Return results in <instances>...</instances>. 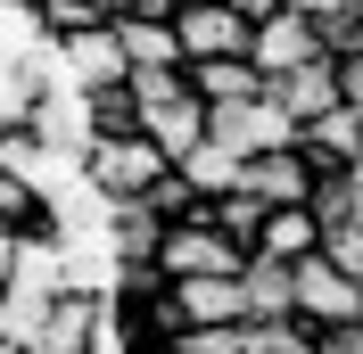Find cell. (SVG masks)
I'll use <instances>...</instances> for the list:
<instances>
[{
	"instance_id": "3957f363",
	"label": "cell",
	"mask_w": 363,
	"mask_h": 354,
	"mask_svg": "<svg viewBox=\"0 0 363 354\" xmlns=\"http://www.w3.org/2000/svg\"><path fill=\"white\" fill-rule=\"evenodd\" d=\"M289 313L306 321V330L339 338V330H363V288L347 280L330 256H306V264L289 272Z\"/></svg>"
},
{
	"instance_id": "44dd1931",
	"label": "cell",
	"mask_w": 363,
	"mask_h": 354,
	"mask_svg": "<svg viewBox=\"0 0 363 354\" xmlns=\"http://www.w3.org/2000/svg\"><path fill=\"white\" fill-rule=\"evenodd\" d=\"M91 99V132L99 140H124V132H140V108H133V83H108V91H83Z\"/></svg>"
},
{
	"instance_id": "9a60e30c",
	"label": "cell",
	"mask_w": 363,
	"mask_h": 354,
	"mask_svg": "<svg viewBox=\"0 0 363 354\" xmlns=\"http://www.w3.org/2000/svg\"><path fill=\"white\" fill-rule=\"evenodd\" d=\"M116 42H124V67H133V74H157V67H182L174 17H124V25H116Z\"/></svg>"
},
{
	"instance_id": "d4e9b609",
	"label": "cell",
	"mask_w": 363,
	"mask_h": 354,
	"mask_svg": "<svg viewBox=\"0 0 363 354\" xmlns=\"http://www.w3.org/2000/svg\"><path fill=\"white\" fill-rule=\"evenodd\" d=\"M165 354H248V321H223V330H174Z\"/></svg>"
},
{
	"instance_id": "f1b7e54d",
	"label": "cell",
	"mask_w": 363,
	"mask_h": 354,
	"mask_svg": "<svg viewBox=\"0 0 363 354\" xmlns=\"http://www.w3.org/2000/svg\"><path fill=\"white\" fill-rule=\"evenodd\" d=\"M330 67H339V108H355V115H363V50L330 58Z\"/></svg>"
},
{
	"instance_id": "836d02e7",
	"label": "cell",
	"mask_w": 363,
	"mask_h": 354,
	"mask_svg": "<svg viewBox=\"0 0 363 354\" xmlns=\"http://www.w3.org/2000/svg\"><path fill=\"white\" fill-rule=\"evenodd\" d=\"M355 181H363V156H355Z\"/></svg>"
},
{
	"instance_id": "5b68a950",
	"label": "cell",
	"mask_w": 363,
	"mask_h": 354,
	"mask_svg": "<svg viewBox=\"0 0 363 354\" xmlns=\"http://www.w3.org/2000/svg\"><path fill=\"white\" fill-rule=\"evenodd\" d=\"M157 272H165V280H206V272L240 280V272H248V256H240L215 222H174V231H165V247H157Z\"/></svg>"
},
{
	"instance_id": "6da1fadb",
	"label": "cell",
	"mask_w": 363,
	"mask_h": 354,
	"mask_svg": "<svg viewBox=\"0 0 363 354\" xmlns=\"http://www.w3.org/2000/svg\"><path fill=\"white\" fill-rule=\"evenodd\" d=\"M165 173H174V165H165V149H157V140H140V132H124V140H91V149H83V181H91V198H99V206H133V198H149Z\"/></svg>"
},
{
	"instance_id": "d6a6232c",
	"label": "cell",
	"mask_w": 363,
	"mask_h": 354,
	"mask_svg": "<svg viewBox=\"0 0 363 354\" xmlns=\"http://www.w3.org/2000/svg\"><path fill=\"white\" fill-rule=\"evenodd\" d=\"M355 231H363V198H355Z\"/></svg>"
},
{
	"instance_id": "5bb4252c",
	"label": "cell",
	"mask_w": 363,
	"mask_h": 354,
	"mask_svg": "<svg viewBox=\"0 0 363 354\" xmlns=\"http://www.w3.org/2000/svg\"><path fill=\"white\" fill-rule=\"evenodd\" d=\"M140 140H157L165 165H182V156L206 140V108H199V91H182L174 108H149V115H140Z\"/></svg>"
},
{
	"instance_id": "1f68e13d",
	"label": "cell",
	"mask_w": 363,
	"mask_h": 354,
	"mask_svg": "<svg viewBox=\"0 0 363 354\" xmlns=\"http://www.w3.org/2000/svg\"><path fill=\"white\" fill-rule=\"evenodd\" d=\"M322 354H363V338H355V330H339V338H322Z\"/></svg>"
},
{
	"instance_id": "9c48e42d",
	"label": "cell",
	"mask_w": 363,
	"mask_h": 354,
	"mask_svg": "<svg viewBox=\"0 0 363 354\" xmlns=\"http://www.w3.org/2000/svg\"><path fill=\"white\" fill-rule=\"evenodd\" d=\"M50 50H58V74H67V91H108V83H133L116 25H99V33H74V42H50Z\"/></svg>"
},
{
	"instance_id": "30bf717a",
	"label": "cell",
	"mask_w": 363,
	"mask_h": 354,
	"mask_svg": "<svg viewBox=\"0 0 363 354\" xmlns=\"http://www.w3.org/2000/svg\"><path fill=\"white\" fill-rule=\"evenodd\" d=\"M256 256L264 264H306V256H322V222L314 206H264V231H256Z\"/></svg>"
},
{
	"instance_id": "4fadbf2b",
	"label": "cell",
	"mask_w": 363,
	"mask_h": 354,
	"mask_svg": "<svg viewBox=\"0 0 363 354\" xmlns=\"http://www.w3.org/2000/svg\"><path fill=\"white\" fill-rule=\"evenodd\" d=\"M264 91L289 108V124H297V132H306L314 115H330V108H339V67H330V58H314V67L281 74V83H264Z\"/></svg>"
},
{
	"instance_id": "4dcf8cb0",
	"label": "cell",
	"mask_w": 363,
	"mask_h": 354,
	"mask_svg": "<svg viewBox=\"0 0 363 354\" xmlns=\"http://www.w3.org/2000/svg\"><path fill=\"white\" fill-rule=\"evenodd\" d=\"M91 8H99L108 25H124V17H149V0H91Z\"/></svg>"
},
{
	"instance_id": "8fae6325",
	"label": "cell",
	"mask_w": 363,
	"mask_h": 354,
	"mask_svg": "<svg viewBox=\"0 0 363 354\" xmlns=\"http://www.w3.org/2000/svg\"><path fill=\"white\" fill-rule=\"evenodd\" d=\"M297 149L314 156V173H355V156H363V115H355V108L314 115V124L297 132Z\"/></svg>"
},
{
	"instance_id": "e0dca14e",
	"label": "cell",
	"mask_w": 363,
	"mask_h": 354,
	"mask_svg": "<svg viewBox=\"0 0 363 354\" xmlns=\"http://www.w3.org/2000/svg\"><path fill=\"white\" fill-rule=\"evenodd\" d=\"M174 173L190 181V190H199V206H206V198H231L248 165H240V156H231V149H215V140H199V149H190V156H182V165H174Z\"/></svg>"
},
{
	"instance_id": "277c9868",
	"label": "cell",
	"mask_w": 363,
	"mask_h": 354,
	"mask_svg": "<svg viewBox=\"0 0 363 354\" xmlns=\"http://www.w3.org/2000/svg\"><path fill=\"white\" fill-rule=\"evenodd\" d=\"M206 140L231 149L240 165H248V156L297 149V124H289V108H281L272 91H256V99H240V108H206Z\"/></svg>"
},
{
	"instance_id": "2e32d148",
	"label": "cell",
	"mask_w": 363,
	"mask_h": 354,
	"mask_svg": "<svg viewBox=\"0 0 363 354\" xmlns=\"http://www.w3.org/2000/svg\"><path fill=\"white\" fill-rule=\"evenodd\" d=\"M182 74H190V91H199V108H240V99L264 91V74H256L248 58H206V67H182Z\"/></svg>"
},
{
	"instance_id": "ffe728a7",
	"label": "cell",
	"mask_w": 363,
	"mask_h": 354,
	"mask_svg": "<svg viewBox=\"0 0 363 354\" xmlns=\"http://www.w3.org/2000/svg\"><path fill=\"white\" fill-rule=\"evenodd\" d=\"M206 222L223 231L240 256H256V231H264V206L248 198V190H231V198H206Z\"/></svg>"
},
{
	"instance_id": "d6986e66",
	"label": "cell",
	"mask_w": 363,
	"mask_h": 354,
	"mask_svg": "<svg viewBox=\"0 0 363 354\" xmlns=\"http://www.w3.org/2000/svg\"><path fill=\"white\" fill-rule=\"evenodd\" d=\"M240 297H248V321H289V264H264V256H248V272H240Z\"/></svg>"
},
{
	"instance_id": "83f0119b",
	"label": "cell",
	"mask_w": 363,
	"mask_h": 354,
	"mask_svg": "<svg viewBox=\"0 0 363 354\" xmlns=\"http://www.w3.org/2000/svg\"><path fill=\"white\" fill-rule=\"evenodd\" d=\"M322 256H330V264L363 288V231H355V222H347V231H322Z\"/></svg>"
},
{
	"instance_id": "52a82bcc",
	"label": "cell",
	"mask_w": 363,
	"mask_h": 354,
	"mask_svg": "<svg viewBox=\"0 0 363 354\" xmlns=\"http://www.w3.org/2000/svg\"><path fill=\"white\" fill-rule=\"evenodd\" d=\"M314 58H330V50H322V33L306 17H289V8H281V17H264L248 33V67L264 74V83H281V74H297V67H314Z\"/></svg>"
},
{
	"instance_id": "484cf974",
	"label": "cell",
	"mask_w": 363,
	"mask_h": 354,
	"mask_svg": "<svg viewBox=\"0 0 363 354\" xmlns=\"http://www.w3.org/2000/svg\"><path fill=\"white\" fill-rule=\"evenodd\" d=\"M140 206H157V215H165V231H174V222H206L199 190H190V181H182V173H165V181H157V190H149V198H140Z\"/></svg>"
},
{
	"instance_id": "603a6c76",
	"label": "cell",
	"mask_w": 363,
	"mask_h": 354,
	"mask_svg": "<svg viewBox=\"0 0 363 354\" xmlns=\"http://www.w3.org/2000/svg\"><path fill=\"white\" fill-rule=\"evenodd\" d=\"M248 354H322V330H306V321H248Z\"/></svg>"
},
{
	"instance_id": "7a4b0ae2",
	"label": "cell",
	"mask_w": 363,
	"mask_h": 354,
	"mask_svg": "<svg viewBox=\"0 0 363 354\" xmlns=\"http://www.w3.org/2000/svg\"><path fill=\"white\" fill-rule=\"evenodd\" d=\"M108 338H116L108 297L99 288H58L33 321V338H25V354H108Z\"/></svg>"
},
{
	"instance_id": "ac0fdd59",
	"label": "cell",
	"mask_w": 363,
	"mask_h": 354,
	"mask_svg": "<svg viewBox=\"0 0 363 354\" xmlns=\"http://www.w3.org/2000/svg\"><path fill=\"white\" fill-rule=\"evenodd\" d=\"M50 222V198H42V181L33 173H17V165H0V231H42Z\"/></svg>"
},
{
	"instance_id": "4316f807",
	"label": "cell",
	"mask_w": 363,
	"mask_h": 354,
	"mask_svg": "<svg viewBox=\"0 0 363 354\" xmlns=\"http://www.w3.org/2000/svg\"><path fill=\"white\" fill-rule=\"evenodd\" d=\"M33 108H42V99H33L17 74L0 67V140H9V132H25V124H33Z\"/></svg>"
},
{
	"instance_id": "7402d4cb",
	"label": "cell",
	"mask_w": 363,
	"mask_h": 354,
	"mask_svg": "<svg viewBox=\"0 0 363 354\" xmlns=\"http://www.w3.org/2000/svg\"><path fill=\"white\" fill-rule=\"evenodd\" d=\"M33 25H42V42H74V33H99V8L91 0H33Z\"/></svg>"
},
{
	"instance_id": "e575fe53",
	"label": "cell",
	"mask_w": 363,
	"mask_h": 354,
	"mask_svg": "<svg viewBox=\"0 0 363 354\" xmlns=\"http://www.w3.org/2000/svg\"><path fill=\"white\" fill-rule=\"evenodd\" d=\"M355 338H363V330H355Z\"/></svg>"
},
{
	"instance_id": "8992f818",
	"label": "cell",
	"mask_w": 363,
	"mask_h": 354,
	"mask_svg": "<svg viewBox=\"0 0 363 354\" xmlns=\"http://www.w3.org/2000/svg\"><path fill=\"white\" fill-rule=\"evenodd\" d=\"M174 42H182V67H206V58H248V25L231 17L223 0H190V8H174Z\"/></svg>"
},
{
	"instance_id": "ba28073f",
	"label": "cell",
	"mask_w": 363,
	"mask_h": 354,
	"mask_svg": "<svg viewBox=\"0 0 363 354\" xmlns=\"http://www.w3.org/2000/svg\"><path fill=\"white\" fill-rule=\"evenodd\" d=\"M314 156L306 149H272V156H248V173H240V190H248L256 206H314Z\"/></svg>"
},
{
	"instance_id": "cb8c5ba5",
	"label": "cell",
	"mask_w": 363,
	"mask_h": 354,
	"mask_svg": "<svg viewBox=\"0 0 363 354\" xmlns=\"http://www.w3.org/2000/svg\"><path fill=\"white\" fill-rule=\"evenodd\" d=\"M355 198H363L355 173H322L314 181V222H322V231H347V222H355Z\"/></svg>"
},
{
	"instance_id": "f546056e",
	"label": "cell",
	"mask_w": 363,
	"mask_h": 354,
	"mask_svg": "<svg viewBox=\"0 0 363 354\" xmlns=\"http://www.w3.org/2000/svg\"><path fill=\"white\" fill-rule=\"evenodd\" d=\"M223 8H231V17H240V25H248V33H256V25H264V17H281L289 0H223Z\"/></svg>"
},
{
	"instance_id": "7c38bea8",
	"label": "cell",
	"mask_w": 363,
	"mask_h": 354,
	"mask_svg": "<svg viewBox=\"0 0 363 354\" xmlns=\"http://www.w3.org/2000/svg\"><path fill=\"white\" fill-rule=\"evenodd\" d=\"M99 231H108V264H157V247H165V215L157 206H108V222H99Z\"/></svg>"
}]
</instances>
